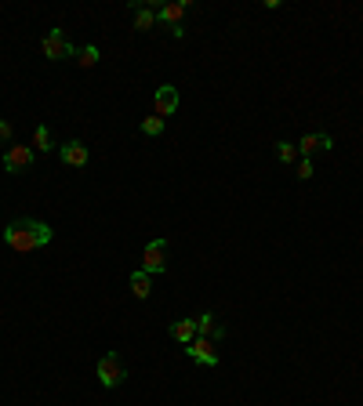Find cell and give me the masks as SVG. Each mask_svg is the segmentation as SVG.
<instances>
[{"mask_svg":"<svg viewBox=\"0 0 363 406\" xmlns=\"http://www.w3.org/2000/svg\"><path fill=\"white\" fill-rule=\"evenodd\" d=\"M186 352H189V359H196L203 366H218V352H215V345H211L207 337H193L186 345Z\"/></svg>","mask_w":363,"mask_h":406,"instance_id":"obj_7","label":"cell"},{"mask_svg":"<svg viewBox=\"0 0 363 406\" xmlns=\"http://www.w3.org/2000/svg\"><path fill=\"white\" fill-rule=\"evenodd\" d=\"M189 11V0H174V4H160L157 8V22H164L167 29L171 26H182V15Z\"/></svg>","mask_w":363,"mask_h":406,"instance_id":"obj_9","label":"cell"},{"mask_svg":"<svg viewBox=\"0 0 363 406\" xmlns=\"http://www.w3.org/2000/svg\"><path fill=\"white\" fill-rule=\"evenodd\" d=\"M335 149V142H330V135L327 131H313V135H306L298 142V156H313V152H330Z\"/></svg>","mask_w":363,"mask_h":406,"instance_id":"obj_8","label":"cell"},{"mask_svg":"<svg viewBox=\"0 0 363 406\" xmlns=\"http://www.w3.org/2000/svg\"><path fill=\"white\" fill-rule=\"evenodd\" d=\"M131 294H135L138 301H145L149 294H153V276H149V272H142V269H138V272L131 276Z\"/></svg>","mask_w":363,"mask_h":406,"instance_id":"obj_13","label":"cell"},{"mask_svg":"<svg viewBox=\"0 0 363 406\" xmlns=\"http://www.w3.org/2000/svg\"><path fill=\"white\" fill-rule=\"evenodd\" d=\"M298 178H301V181L313 178V160H309V156H298Z\"/></svg>","mask_w":363,"mask_h":406,"instance_id":"obj_19","label":"cell"},{"mask_svg":"<svg viewBox=\"0 0 363 406\" xmlns=\"http://www.w3.org/2000/svg\"><path fill=\"white\" fill-rule=\"evenodd\" d=\"M277 156L284 164H298V145L294 142H277Z\"/></svg>","mask_w":363,"mask_h":406,"instance_id":"obj_18","label":"cell"},{"mask_svg":"<svg viewBox=\"0 0 363 406\" xmlns=\"http://www.w3.org/2000/svg\"><path fill=\"white\" fill-rule=\"evenodd\" d=\"M164 269H167V239H153V243H145V251H142V272L160 276Z\"/></svg>","mask_w":363,"mask_h":406,"instance_id":"obj_4","label":"cell"},{"mask_svg":"<svg viewBox=\"0 0 363 406\" xmlns=\"http://www.w3.org/2000/svg\"><path fill=\"white\" fill-rule=\"evenodd\" d=\"M207 334L222 337V327L215 323V316H211V312H203V316H196V337H207Z\"/></svg>","mask_w":363,"mask_h":406,"instance_id":"obj_14","label":"cell"},{"mask_svg":"<svg viewBox=\"0 0 363 406\" xmlns=\"http://www.w3.org/2000/svg\"><path fill=\"white\" fill-rule=\"evenodd\" d=\"M124 378H128L124 359H120L116 352H106V356L99 359V381H102V388H116V385H124Z\"/></svg>","mask_w":363,"mask_h":406,"instance_id":"obj_2","label":"cell"},{"mask_svg":"<svg viewBox=\"0 0 363 406\" xmlns=\"http://www.w3.org/2000/svg\"><path fill=\"white\" fill-rule=\"evenodd\" d=\"M40 47H44V58H51V62H62V58H73L77 55V47L66 37V29H48V37H44Z\"/></svg>","mask_w":363,"mask_h":406,"instance_id":"obj_3","label":"cell"},{"mask_svg":"<svg viewBox=\"0 0 363 406\" xmlns=\"http://www.w3.org/2000/svg\"><path fill=\"white\" fill-rule=\"evenodd\" d=\"M11 135H15V128L8 120H0V142H11Z\"/></svg>","mask_w":363,"mask_h":406,"instance_id":"obj_20","label":"cell"},{"mask_svg":"<svg viewBox=\"0 0 363 406\" xmlns=\"http://www.w3.org/2000/svg\"><path fill=\"white\" fill-rule=\"evenodd\" d=\"M58 156H62L66 167H84L87 164V145L84 142H66V145H58Z\"/></svg>","mask_w":363,"mask_h":406,"instance_id":"obj_11","label":"cell"},{"mask_svg":"<svg viewBox=\"0 0 363 406\" xmlns=\"http://www.w3.org/2000/svg\"><path fill=\"white\" fill-rule=\"evenodd\" d=\"M142 135H149V138H157V135H164V120L153 113V116H145L142 120Z\"/></svg>","mask_w":363,"mask_h":406,"instance_id":"obj_17","label":"cell"},{"mask_svg":"<svg viewBox=\"0 0 363 406\" xmlns=\"http://www.w3.org/2000/svg\"><path fill=\"white\" fill-rule=\"evenodd\" d=\"M167 334H171V337L178 341V345H182V349H186V345H189V341L196 337V320H174V323L167 327Z\"/></svg>","mask_w":363,"mask_h":406,"instance_id":"obj_12","label":"cell"},{"mask_svg":"<svg viewBox=\"0 0 363 406\" xmlns=\"http://www.w3.org/2000/svg\"><path fill=\"white\" fill-rule=\"evenodd\" d=\"M33 160H37L33 145H8V152H4V171H8V174H22V171L33 167Z\"/></svg>","mask_w":363,"mask_h":406,"instance_id":"obj_5","label":"cell"},{"mask_svg":"<svg viewBox=\"0 0 363 406\" xmlns=\"http://www.w3.org/2000/svg\"><path fill=\"white\" fill-rule=\"evenodd\" d=\"M99 58H102V55H99V47H95V44H87V47H80V51H77V62H80L84 69L99 66Z\"/></svg>","mask_w":363,"mask_h":406,"instance_id":"obj_16","label":"cell"},{"mask_svg":"<svg viewBox=\"0 0 363 406\" xmlns=\"http://www.w3.org/2000/svg\"><path fill=\"white\" fill-rule=\"evenodd\" d=\"M178 87L174 84H164V87H157V95H153V113L164 120V116H171L174 109H178Z\"/></svg>","mask_w":363,"mask_h":406,"instance_id":"obj_6","label":"cell"},{"mask_svg":"<svg viewBox=\"0 0 363 406\" xmlns=\"http://www.w3.org/2000/svg\"><path fill=\"white\" fill-rule=\"evenodd\" d=\"M131 11H135V29H138V33H149V29L157 26V8H153V4L131 0Z\"/></svg>","mask_w":363,"mask_h":406,"instance_id":"obj_10","label":"cell"},{"mask_svg":"<svg viewBox=\"0 0 363 406\" xmlns=\"http://www.w3.org/2000/svg\"><path fill=\"white\" fill-rule=\"evenodd\" d=\"M33 145H37V152H51V149H55L51 128H44V123H37V131H33Z\"/></svg>","mask_w":363,"mask_h":406,"instance_id":"obj_15","label":"cell"},{"mask_svg":"<svg viewBox=\"0 0 363 406\" xmlns=\"http://www.w3.org/2000/svg\"><path fill=\"white\" fill-rule=\"evenodd\" d=\"M51 225L48 222H37V218H18L4 229V243L11 247L15 254H29V251H40V247L51 243Z\"/></svg>","mask_w":363,"mask_h":406,"instance_id":"obj_1","label":"cell"}]
</instances>
